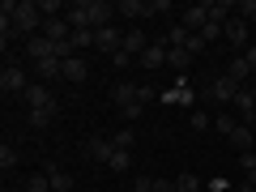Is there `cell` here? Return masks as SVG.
<instances>
[{
  "label": "cell",
  "instance_id": "cell-11",
  "mask_svg": "<svg viewBox=\"0 0 256 192\" xmlns=\"http://www.w3.org/2000/svg\"><path fill=\"white\" fill-rule=\"evenodd\" d=\"M162 102H180V107H188V111H196V94H192V86H184V77L171 86V90L162 94Z\"/></svg>",
  "mask_w": 256,
  "mask_h": 192
},
{
  "label": "cell",
  "instance_id": "cell-29",
  "mask_svg": "<svg viewBox=\"0 0 256 192\" xmlns=\"http://www.w3.org/2000/svg\"><path fill=\"white\" fill-rule=\"evenodd\" d=\"M82 47H94V30H73V52Z\"/></svg>",
  "mask_w": 256,
  "mask_h": 192
},
{
  "label": "cell",
  "instance_id": "cell-28",
  "mask_svg": "<svg viewBox=\"0 0 256 192\" xmlns=\"http://www.w3.org/2000/svg\"><path fill=\"white\" fill-rule=\"evenodd\" d=\"M214 124H218L222 132H226V137H230V132H235V128L244 124V120H235V116H226V111H222V116H214Z\"/></svg>",
  "mask_w": 256,
  "mask_h": 192
},
{
  "label": "cell",
  "instance_id": "cell-37",
  "mask_svg": "<svg viewBox=\"0 0 256 192\" xmlns=\"http://www.w3.org/2000/svg\"><path fill=\"white\" fill-rule=\"evenodd\" d=\"M111 60H116V68H128V64L137 60V56H128V52H116V56H111Z\"/></svg>",
  "mask_w": 256,
  "mask_h": 192
},
{
  "label": "cell",
  "instance_id": "cell-41",
  "mask_svg": "<svg viewBox=\"0 0 256 192\" xmlns=\"http://www.w3.org/2000/svg\"><path fill=\"white\" fill-rule=\"evenodd\" d=\"M13 192H26V188H13Z\"/></svg>",
  "mask_w": 256,
  "mask_h": 192
},
{
  "label": "cell",
  "instance_id": "cell-24",
  "mask_svg": "<svg viewBox=\"0 0 256 192\" xmlns=\"http://www.w3.org/2000/svg\"><path fill=\"white\" fill-rule=\"evenodd\" d=\"M175 192H201V180H196V175H188V171H184L180 180H175Z\"/></svg>",
  "mask_w": 256,
  "mask_h": 192
},
{
  "label": "cell",
  "instance_id": "cell-20",
  "mask_svg": "<svg viewBox=\"0 0 256 192\" xmlns=\"http://www.w3.org/2000/svg\"><path fill=\"white\" fill-rule=\"evenodd\" d=\"M146 34H141V30H128V34H124V52L128 56H137V60H141V52H146Z\"/></svg>",
  "mask_w": 256,
  "mask_h": 192
},
{
  "label": "cell",
  "instance_id": "cell-7",
  "mask_svg": "<svg viewBox=\"0 0 256 192\" xmlns=\"http://www.w3.org/2000/svg\"><path fill=\"white\" fill-rule=\"evenodd\" d=\"M94 47L107 52V56H116V52H124V34H120L116 26H102V30H94Z\"/></svg>",
  "mask_w": 256,
  "mask_h": 192
},
{
  "label": "cell",
  "instance_id": "cell-18",
  "mask_svg": "<svg viewBox=\"0 0 256 192\" xmlns=\"http://www.w3.org/2000/svg\"><path fill=\"white\" fill-rule=\"evenodd\" d=\"M116 13H120V18H128V22H137V18H150V4H141V0H120Z\"/></svg>",
  "mask_w": 256,
  "mask_h": 192
},
{
  "label": "cell",
  "instance_id": "cell-23",
  "mask_svg": "<svg viewBox=\"0 0 256 192\" xmlns=\"http://www.w3.org/2000/svg\"><path fill=\"white\" fill-rule=\"evenodd\" d=\"M52 120H56V111H26V124L30 128H47Z\"/></svg>",
  "mask_w": 256,
  "mask_h": 192
},
{
  "label": "cell",
  "instance_id": "cell-16",
  "mask_svg": "<svg viewBox=\"0 0 256 192\" xmlns=\"http://www.w3.org/2000/svg\"><path fill=\"white\" fill-rule=\"evenodd\" d=\"M226 77H230L235 86H248V82H252V64H248L244 56H235V60L226 64Z\"/></svg>",
  "mask_w": 256,
  "mask_h": 192
},
{
  "label": "cell",
  "instance_id": "cell-30",
  "mask_svg": "<svg viewBox=\"0 0 256 192\" xmlns=\"http://www.w3.org/2000/svg\"><path fill=\"white\" fill-rule=\"evenodd\" d=\"M26 192H52V180H47V175H30V180H26Z\"/></svg>",
  "mask_w": 256,
  "mask_h": 192
},
{
  "label": "cell",
  "instance_id": "cell-26",
  "mask_svg": "<svg viewBox=\"0 0 256 192\" xmlns=\"http://www.w3.org/2000/svg\"><path fill=\"white\" fill-rule=\"evenodd\" d=\"M222 30H226V26H222V22H205V30H201V38H205V43H218V38H222Z\"/></svg>",
  "mask_w": 256,
  "mask_h": 192
},
{
  "label": "cell",
  "instance_id": "cell-25",
  "mask_svg": "<svg viewBox=\"0 0 256 192\" xmlns=\"http://www.w3.org/2000/svg\"><path fill=\"white\" fill-rule=\"evenodd\" d=\"M107 166H111V171H128V166H132V154H128V150H116Z\"/></svg>",
  "mask_w": 256,
  "mask_h": 192
},
{
  "label": "cell",
  "instance_id": "cell-34",
  "mask_svg": "<svg viewBox=\"0 0 256 192\" xmlns=\"http://www.w3.org/2000/svg\"><path fill=\"white\" fill-rule=\"evenodd\" d=\"M150 192H175V180H150Z\"/></svg>",
  "mask_w": 256,
  "mask_h": 192
},
{
  "label": "cell",
  "instance_id": "cell-17",
  "mask_svg": "<svg viewBox=\"0 0 256 192\" xmlns=\"http://www.w3.org/2000/svg\"><path fill=\"white\" fill-rule=\"evenodd\" d=\"M47 180H52V192H73V175L60 171L56 162H47Z\"/></svg>",
  "mask_w": 256,
  "mask_h": 192
},
{
  "label": "cell",
  "instance_id": "cell-27",
  "mask_svg": "<svg viewBox=\"0 0 256 192\" xmlns=\"http://www.w3.org/2000/svg\"><path fill=\"white\" fill-rule=\"evenodd\" d=\"M18 166V150L13 146H0V171H13Z\"/></svg>",
  "mask_w": 256,
  "mask_h": 192
},
{
  "label": "cell",
  "instance_id": "cell-10",
  "mask_svg": "<svg viewBox=\"0 0 256 192\" xmlns=\"http://www.w3.org/2000/svg\"><path fill=\"white\" fill-rule=\"evenodd\" d=\"M239 90H244V86H235L226 73L210 82V98H218V102H235V94H239Z\"/></svg>",
  "mask_w": 256,
  "mask_h": 192
},
{
  "label": "cell",
  "instance_id": "cell-5",
  "mask_svg": "<svg viewBox=\"0 0 256 192\" xmlns=\"http://www.w3.org/2000/svg\"><path fill=\"white\" fill-rule=\"evenodd\" d=\"M205 22H210V4H188V9H180V26L192 30V34H201Z\"/></svg>",
  "mask_w": 256,
  "mask_h": 192
},
{
  "label": "cell",
  "instance_id": "cell-3",
  "mask_svg": "<svg viewBox=\"0 0 256 192\" xmlns=\"http://www.w3.org/2000/svg\"><path fill=\"white\" fill-rule=\"evenodd\" d=\"M30 77H26V68H18V64H4V68H0V90H4V98H9V94H26L30 90Z\"/></svg>",
  "mask_w": 256,
  "mask_h": 192
},
{
  "label": "cell",
  "instance_id": "cell-2",
  "mask_svg": "<svg viewBox=\"0 0 256 192\" xmlns=\"http://www.w3.org/2000/svg\"><path fill=\"white\" fill-rule=\"evenodd\" d=\"M150 98H154V90H150V86H132V82H120L116 90H111V102H116L120 111L137 107V102H150Z\"/></svg>",
  "mask_w": 256,
  "mask_h": 192
},
{
  "label": "cell",
  "instance_id": "cell-9",
  "mask_svg": "<svg viewBox=\"0 0 256 192\" xmlns=\"http://www.w3.org/2000/svg\"><path fill=\"white\" fill-rule=\"evenodd\" d=\"M86 77H90L86 60H82V56H68V60H64V68H60V82H68V86H82Z\"/></svg>",
  "mask_w": 256,
  "mask_h": 192
},
{
  "label": "cell",
  "instance_id": "cell-15",
  "mask_svg": "<svg viewBox=\"0 0 256 192\" xmlns=\"http://www.w3.org/2000/svg\"><path fill=\"white\" fill-rule=\"evenodd\" d=\"M162 64H166V38L162 43H150L141 52V68H162Z\"/></svg>",
  "mask_w": 256,
  "mask_h": 192
},
{
  "label": "cell",
  "instance_id": "cell-19",
  "mask_svg": "<svg viewBox=\"0 0 256 192\" xmlns=\"http://www.w3.org/2000/svg\"><path fill=\"white\" fill-rule=\"evenodd\" d=\"M230 146H235L239 154H252V128H248V124H239L235 132H230Z\"/></svg>",
  "mask_w": 256,
  "mask_h": 192
},
{
  "label": "cell",
  "instance_id": "cell-40",
  "mask_svg": "<svg viewBox=\"0 0 256 192\" xmlns=\"http://www.w3.org/2000/svg\"><path fill=\"white\" fill-rule=\"evenodd\" d=\"M248 90H252V98H256V82H252V86H248Z\"/></svg>",
  "mask_w": 256,
  "mask_h": 192
},
{
  "label": "cell",
  "instance_id": "cell-35",
  "mask_svg": "<svg viewBox=\"0 0 256 192\" xmlns=\"http://www.w3.org/2000/svg\"><path fill=\"white\" fill-rule=\"evenodd\" d=\"M205 47H210V43H205V38H201V34H192V38H188V52H192V56H201V52H205Z\"/></svg>",
  "mask_w": 256,
  "mask_h": 192
},
{
  "label": "cell",
  "instance_id": "cell-1",
  "mask_svg": "<svg viewBox=\"0 0 256 192\" xmlns=\"http://www.w3.org/2000/svg\"><path fill=\"white\" fill-rule=\"evenodd\" d=\"M13 30H18V38H34L38 30H43L38 0H18V9H13Z\"/></svg>",
  "mask_w": 256,
  "mask_h": 192
},
{
  "label": "cell",
  "instance_id": "cell-39",
  "mask_svg": "<svg viewBox=\"0 0 256 192\" xmlns=\"http://www.w3.org/2000/svg\"><path fill=\"white\" fill-rule=\"evenodd\" d=\"M248 192H256V171H252V175H248Z\"/></svg>",
  "mask_w": 256,
  "mask_h": 192
},
{
  "label": "cell",
  "instance_id": "cell-14",
  "mask_svg": "<svg viewBox=\"0 0 256 192\" xmlns=\"http://www.w3.org/2000/svg\"><path fill=\"white\" fill-rule=\"evenodd\" d=\"M30 68H34V77H38V82H60V68H64V60H56V56H52V60H38V64H30Z\"/></svg>",
  "mask_w": 256,
  "mask_h": 192
},
{
  "label": "cell",
  "instance_id": "cell-36",
  "mask_svg": "<svg viewBox=\"0 0 256 192\" xmlns=\"http://www.w3.org/2000/svg\"><path fill=\"white\" fill-rule=\"evenodd\" d=\"M154 13H171V0H150V18Z\"/></svg>",
  "mask_w": 256,
  "mask_h": 192
},
{
  "label": "cell",
  "instance_id": "cell-22",
  "mask_svg": "<svg viewBox=\"0 0 256 192\" xmlns=\"http://www.w3.org/2000/svg\"><path fill=\"white\" fill-rule=\"evenodd\" d=\"M111 141H116V150H128V154H132V146H137V132H132V128H120Z\"/></svg>",
  "mask_w": 256,
  "mask_h": 192
},
{
  "label": "cell",
  "instance_id": "cell-6",
  "mask_svg": "<svg viewBox=\"0 0 256 192\" xmlns=\"http://www.w3.org/2000/svg\"><path fill=\"white\" fill-rule=\"evenodd\" d=\"M86 13H90V30H102L116 18V4H107V0H86Z\"/></svg>",
  "mask_w": 256,
  "mask_h": 192
},
{
  "label": "cell",
  "instance_id": "cell-12",
  "mask_svg": "<svg viewBox=\"0 0 256 192\" xmlns=\"http://www.w3.org/2000/svg\"><path fill=\"white\" fill-rule=\"evenodd\" d=\"M222 38H226L230 47H244V52H248V22L244 18H230L226 30H222Z\"/></svg>",
  "mask_w": 256,
  "mask_h": 192
},
{
  "label": "cell",
  "instance_id": "cell-4",
  "mask_svg": "<svg viewBox=\"0 0 256 192\" xmlns=\"http://www.w3.org/2000/svg\"><path fill=\"white\" fill-rule=\"evenodd\" d=\"M22 102H26V111H56V94H52V86H43V82H34L26 94H22Z\"/></svg>",
  "mask_w": 256,
  "mask_h": 192
},
{
  "label": "cell",
  "instance_id": "cell-38",
  "mask_svg": "<svg viewBox=\"0 0 256 192\" xmlns=\"http://www.w3.org/2000/svg\"><path fill=\"white\" fill-rule=\"evenodd\" d=\"M244 60L252 64V73H256V47H252V43H248V52H244Z\"/></svg>",
  "mask_w": 256,
  "mask_h": 192
},
{
  "label": "cell",
  "instance_id": "cell-8",
  "mask_svg": "<svg viewBox=\"0 0 256 192\" xmlns=\"http://www.w3.org/2000/svg\"><path fill=\"white\" fill-rule=\"evenodd\" d=\"M111 154H116V141H107V137H90V141H86V158H90V162L107 166Z\"/></svg>",
  "mask_w": 256,
  "mask_h": 192
},
{
  "label": "cell",
  "instance_id": "cell-33",
  "mask_svg": "<svg viewBox=\"0 0 256 192\" xmlns=\"http://www.w3.org/2000/svg\"><path fill=\"white\" fill-rule=\"evenodd\" d=\"M188 120H192V128H210V116H205L201 107H196V111H188Z\"/></svg>",
  "mask_w": 256,
  "mask_h": 192
},
{
  "label": "cell",
  "instance_id": "cell-21",
  "mask_svg": "<svg viewBox=\"0 0 256 192\" xmlns=\"http://www.w3.org/2000/svg\"><path fill=\"white\" fill-rule=\"evenodd\" d=\"M188 38H192V30H184L180 22L171 26V34H166V47H188Z\"/></svg>",
  "mask_w": 256,
  "mask_h": 192
},
{
  "label": "cell",
  "instance_id": "cell-31",
  "mask_svg": "<svg viewBox=\"0 0 256 192\" xmlns=\"http://www.w3.org/2000/svg\"><path fill=\"white\" fill-rule=\"evenodd\" d=\"M235 9H239V18H244V22H256V0H239Z\"/></svg>",
  "mask_w": 256,
  "mask_h": 192
},
{
  "label": "cell",
  "instance_id": "cell-32",
  "mask_svg": "<svg viewBox=\"0 0 256 192\" xmlns=\"http://www.w3.org/2000/svg\"><path fill=\"white\" fill-rule=\"evenodd\" d=\"M120 116H124L128 124H132V120H141V116H146V102H137V107H124V111H120Z\"/></svg>",
  "mask_w": 256,
  "mask_h": 192
},
{
  "label": "cell",
  "instance_id": "cell-13",
  "mask_svg": "<svg viewBox=\"0 0 256 192\" xmlns=\"http://www.w3.org/2000/svg\"><path fill=\"white\" fill-rule=\"evenodd\" d=\"M192 60H196V56H192L188 52V47H166V64H171V68H175V73H188V68H192Z\"/></svg>",
  "mask_w": 256,
  "mask_h": 192
}]
</instances>
